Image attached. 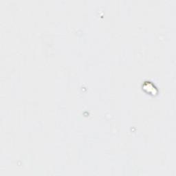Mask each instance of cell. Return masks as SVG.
I'll return each instance as SVG.
<instances>
[{"label":"cell","instance_id":"obj_1","mask_svg":"<svg viewBox=\"0 0 176 176\" xmlns=\"http://www.w3.org/2000/svg\"><path fill=\"white\" fill-rule=\"evenodd\" d=\"M143 89L147 93H149L150 94L155 95L156 94V88L154 85H152L151 83L150 82H147L144 83L143 85Z\"/></svg>","mask_w":176,"mask_h":176}]
</instances>
